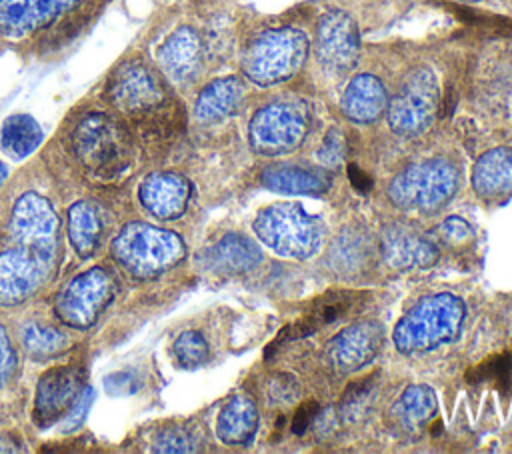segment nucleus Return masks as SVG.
<instances>
[{"label":"nucleus","instance_id":"nucleus-23","mask_svg":"<svg viewBox=\"0 0 512 454\" xmlns=\"http://www.w3.org/2000/svg\"><path fill=\"white\" fill-rule=\"evenodd\" d=\"M244 98V84L236 76H224L208 82L196 96L194 118L212 124L234 114Z\"/></svg>","mask_w":512,"mask_h":454},{"label":"nucleus","instance_id":"nucleus-1","mask_svg":"<svg viewBox=\"0 0 512 454\" xmlns=\"http://www.w3.org/2000/svg\"><path fill=\"white\" fill-rule=\"evenodd\" d=\"M104 100L150 146L172 144L186 128L184 108L168 92L164 76L142 58H126L110 72Z\"/></svg>","mask_w":512,"mask_h":454},{"label":"nucleus","instance_id":"nucleus-38","mask_svg":"<svg viewBox=\"0 0 512 454\" xmlns=\"http://www.w3.org/2000/svg\"><path fill=\"white\" fill-rule=\"evenodd\" d=\"M94 400V390L90 386L82 388L80 394L76 396V400L72 402V406L68 408V412L62 416V432H74L82 426L90 406Z\"/></svg>","mask_w":512,"mask_h":454},{"label":"nucleus","instance_id":"nucleus-5","mask_svg":"<svg viewBox=\"0 0 512 454\" xmlns=\"http://www.w3.org/2000/svg\"><path fill=\"white\" fill-rule=\"evenodd\" d=\"M464 320V306L452 294L422 298L394 328V344L404 354L432 350L456 338Z\"/></svg>","mask_w":512,"mask_h":454},{"label":"nucleus","instance_id":"nucleus-32","mask_svg":"<svg viewBox=\"0 0 512 454\" xmlns=\"http://www.w3.org/2000/svg\"><path fill=\"white\" fill-rule=\"evenodd\" d=\"M374 394H376V374L348 384L338 404L340 418L348 422H356L362 416H366L374 404V398H376Z\"/></svg>","mask_w":512,"mask_h":454},{"label":"nucleus","instance_id":"nucleus-21","mask_svg":"<svg viewBox=\"0 0 512 454\" xmlns=\"http://www.w3.org/2000/svg\"><path fill=\"white\" fill-rule=\"evenodd\" d=\"M376 252L378 242L364 226H348L332 242L326 264L340 278H358L374 266Z\"/></svg>","mask_w":512,"mask_h":454},{"label":"nucleus","instance_id":"nucleus-33","mask_svg":"<svg viewBox=\"0 0 512 454\" xmlns=\"http://www.w3.org/2000/svg\"><path fill=\"white\" fill-rule=\"evenodd\" d=\"M468 382H494L500 390L512 386V354H496L468 372Z\"/></svg>","mask_w":512,"mask_h":454},{"label":"nucleus","instance_id":"nucleus-37","mask_svg":"<svg viewBox=\"0 0 512 454\" xmlns=\"http://www.w3.org/2000/svg\"><path fill=\"white\" fill-rule=\"evenodd\" d=\"M264 388H266V400L272 406H288L300 394V386L296 378L284 372L268 376L264 382Z\"/></svg>","mask_w":512,"mask_h":454},{"label":"nucleus","instance_id":"nucleus-43","mask_svg":"<svg viewBox=\"0 0 512 454\" xmlns=\"http://www.w3.org/2000/svg\"><path fill=\"white\" fill-rule=\"evenodd\" d=\"M348 178H350L352 186H354L356 190H360V192H368V190L372 188V178L366 176V172H362V170H360L358 166H354V164L348 166Z\"/></svg>","mask_w":512,"mask_h":454},{"label":"nucleus","instance_id":"nucleus-19","mask_svg":"<svg viewBox=\"0 0 512 454\" xmlns=\"http://www.w3.org/2000/svg\"><path fill=\"white\" fill-rule=\"evenodd\" d=\"M384 262L396 270L428 268L438 260L436 244L414 226L390 224L378 238Z\"/></svg>","mask_w":512,"mask_h":454},{"label":"nucleus","instance_id":"nucleus-10","mask_svg":"<svg viewBox=\"0 0 512 454\" xmlns=\"http://www.w3.org/2000/svg\"><path fill=\"white\" fill-rule=\"evenodd\" d=\"M438 100L440 88L434 72L428 68L412 70L392 100H388L390 128L404 136L424 132L436 118Z\"/></svg>","mask_w":512,"mask_h":454},{"label":"nucleus","instance_id":"nucleus-6","mask_svg":"<svg viewBox=\"0 0 512 454\" xmlns=\"http://www.w3.org/2000/svg\"><path fill=\"white\" fill-rule=\"evenodd\" d=\"M254 230L260 240L282 256L306 258L320 246V224L306 214L300 204L282 202L264 208L256 220Z\"/></svg>","mask_w":512,"mask_h":454},{"label":"nucleus","instance_id":"nucleus-13","mask_svg":"<svg viewBox=\"0 0 512 454\" xmlns=\"http://www.w3.org/2000/svg\"><path fill=\"white\" fill-rule=\"evenodd\" d=\"M314 50L318 62L334 74L350 72L360 54V38L354 20L342 10H330L316 24Z\"/></svg>","mask_w":512,"mask_h":454},{"label":"nucleus","instance_id":"nucleus-3","mask_svg":"<svg viewBox=\"0 0 512 454\" xmlns=\"http://www.w3.org/2000/svg\"><path fill=\"white\" fill-rule=\"evenodd\" d=\"M186 254L176 232L148 222H128L110 244V256L118 268L136 280H148L174 268Z\"/></svg>","mask_w":512,"mask_h":454},{"label":"nucleus","instance_id":"nucleus-29","mask_svg":"<svg viewBox=\"0 0 512 454\" xmlns=\"http://www.w3.org/2000/svg\"><path fill=\"white\" fill-rule=\"evenodd\" d=\"M68 242L80 258H90L98 250L102 236V218L90 200H78L66 214Z\"/></svg>","mask_w":512,"mask_h":454},{"label":"nucleus","instance_id":"nucleus-40","mask_svg":"<svg viewBox=\"0 0 512 454\" xmlns=\"http://www.w3.org/2000/svg\"><path fill=\"white\" fill-rule=\"evenodd\" d=\"M344 152H346L344 136L338 130H330L324 136V142L318 150V158L326 168H338L344 160Z\"/></svg>","mask_w":512,"mask_h":454},{"label":"nucleus","instance_id":"nucleus-44","mask_svg":"<svg viewBox=\"0 0 512 454\" xmlns=\"http://www.w3.org/2000/svg\"><path fill=\"white\" fill-rule=\"evenodd\" d=\"M8 442H14V440H10L8 436H0V452H14L12 446H6Z\"/></svg>","mask_w":512,"mask_h":454},{"label":"nucleus","instance_id":"nucleus-15","mask_svg":"<svg viewBox=\"0 0 512 454\" xmlns=\"http://www.w3.org/2000/svg\"><path fill=\"white\" fill-rule=\"evenodd\" d=\"M82 0H0V38L22 40L48 30Z\"/></svg>","mask_w":512,"mask_h":454},{"label":"nucleus","instance_id":"nucleus-25","mask_svg":"<svg viewBox=\"0 0 512 454\" xmlns=\"http://www.w3.org/2000/svg\"><path fill=\"white\" fill-rule=\"evenodd\" d=\"M436 414V396L424 384L408 386L390 408V420L404 434H420Z\"/></svg>","mask_w":512,"mask_h":454},{"label":"nucleus","instance_id":"nucleus-7","mask_svg":"<svg viewBox=\"0 0 512 454\" xmlns=\"http://www.w3.org/2000/svg\"><path fill=\"white\" fill-rule=\"evenodd\" d=\"M458 188L454 166L442 158L412 164L398 174L388 190L390 200L406 210L434 212L444 206Z\"/></svg>","mask_w":512,"mask_h":454},{"label":"nucleus","instance_id":"nucleus-12","mask_svg":"<svg viewBox=\"0 0 512 454\" xmlns=\"http://www.w3.org/2000/svg\"><path fill=\"white\" fill-rule=\"evenodd\" d=\"M370 294L364 290H328L324 294H320L318 298H314L308 306V310L302 314V318H298L294 324L286 326L278 338L268 346L266 356L276 350L278 344H282L284 340H298V338H306L316 334L318 330H322L324 326L348 320L358 316L366 304H368Z\"/></svg>","mask_w":512,"mask_h":454},{"label":"nucleus","instance_id":"nucleus-41","mask_svg":"<svg viewBox=\"0 0 512 454\" xmlns=\"http://www.w3.org/2000/svg\"><path fill=\"white\" fill-rule=\"evenodd\" d=\"M106 392L112 396H128L138 390V380L132 372H114L104 380Z\"/></svg>","mask_w":512,"mask_h":454},{"label":"nucleus","instance_id":"nucleus-24","mask_svg":"<svg viewBox=\"0 0 512 454\" xmlns=\"http://www.w3.org/2000/svg\"><path fill=\"white\" fill-rule=\"evenodd\" d=\"M472 186L486 200L512 194V150L494 148L482 154L472 168Z\"/></svg>","mask_w":512,"mask_h":454},{"label":"nucleus","instance_id":"nucleus-22","mask_svg":"<svg viewBox=\"0 0 512 454\" xmlns=\"http://www.w3.org/2000/svg\"><path fill=\"white\" fill-rule=\"evenodd\" d=\"M388 108V96L382 82L372 74H360L350 80L342 96V112L348 120L370 124Z\"/></svg>","mask_w":512,"mask_h":454},{"label":"nucleus","instance_id":"nucleus-28","mask_svg":"<svg viewBox=\"0 0 512 454\" xmlns=\"http://www.w3.org/2000/svg\"><path fill=\"white\" fill-rule=\"evenodd\" d=\"M206 268L218 274H240L256 266L260 260V250L246 238L238 234H228L204 252Z\"/></svg>","mask_w":512,"mask_h":454},{"label":"nucleus","instance_id":"nucleus-9","mask_svg":"<svg viewBox=\"0 0 512 454\" xmlns=\"http://www.w3.org/2000/svg\"><path fill=\"white\" fill-rule=\"evenodd\" d=\"M116 280L104 266H92L66 282L54 300L58 320L70 328H90L112 302Z\"/></svg>","mask_w":512,"mask_h":454},{"label":"nucleus","instance_id":"nucleus-31","mask_svg":"<svg viewBox=\"0 0 512 454\" xmlns=\"http://www.w3.org/2000/svg\"><path fill=\"white\" fill-rule=\"evenodd\" d=\"M20 342L26 354L36 360L54 358L68 346V338L60 328L40 320H28L20 328Z\"/></svg>","mask_w":512,"mask_h":454},{"label":"nucleus","instance_id":"nucleus-2","mask_svg":"<svg viewBox=\"0 0 512 454\" xmlns=\"http://www.w3.org/2000/svg\"><path fill=\"white\" fill-rule=\"evenodd\" d=\"M68 146L80 168L96 180H116L132 162V132L110 110L88 108L74 116Z\"/></svg>","mask_w":512,"mask_h":454},{"label":"nucleus","instance_id":"nucleus-42","mask_svg":"<svg viewBox=\"0 0 512 454\" xmlns=\"http://www.w3.org/2000/svg\"><path fill=\"white\" fill-rule=\"evenodd\" d=\"M316 414H318V404L316 402H312V400L302 402L296 408V414H294V420H292V432L298 434V436L304 434L310 428Z\"/></svg>","mask_w":512,"mask_h":454},{"label":"nucleus","instance_id":"nucleus-27","mask_svg":"<svg viewBox=\"0 0 512 454\" xmlns=\"http://www.w3.org/2000/svg\"><path fill=\"white\" fill-rule=\"evenodd\" d=\"M262 184L276 192L320 194L330 188V176L328 172L298 164H272L262 170Z\"/></svg>","mask_w":512,"mask_h":454},{"label":"nucleus","instance_id":"nucleus-35","mask_svg":"<svg viewBox=\"0 0 512 454\" xmlns=\"http://www.w3.org/2000/svg\"><path fill=\"white\" fill-rule=\"evenodd\" d=\"M434 244L436 248L440 250V246H446V248H460L464 244H468L474 236L470 224L458 216H450L446 218L442 224L434 226L428 234H426Z\"/></svg>","mask_w":512,"mask_h":454},{"label":"nucleus","instance_id":"nucleus-4","mask_svg":"<svg viewBox=\"0 0 512 454\" xmlns=\"http://www.w3.org/2000/svg\"><path fill=\"white\" fill-rule=\"evenodd\" d=\"M308 56V38L304 32L282 26L262 30L252 36L240 58L242 74L258 84L272 86L292 78Z\"/></svg>","mask_w":512,"mask_h":454},{"label":"nucleus","instance_id":"nucleus-30","mask_svg":"<svg viewBox=\"0 0 512 454\" xmlns=\"http://www.w3.org/2000/svg\"><path fill=\"white\" fill-rule=\"evenodd\" d=\"M42 128L30 114L8 116L0 126V148L12 160H24L42 144Z\"/></svg>","mask_w":512,"mask_h":454},{"label":"nucleus","instance_id":"nucleus-45","mask_svg":"<svg viewBox=\"0 0 512 454\" xmlns=\"http://www.w3.org/2000/svg\"><path fill=\"white\" fill-rule=\"evenodd\" d=\"M6 178H8V168H6V164H4V162H0V188L4 186Z\"/></svg>","mask_w":512,"mask_h":454},{"label":"nucleus","instance_id":"nucleus-14","mask_svg":"<svg viewBox=\"0 0 512 454\" xmlns=\"http://www.w3.org/2000/svg\"><path fill=\"white\" fill-rule=\"evenodd\" d=\"M60 220L50 204L38 192H24L16 198L10 212V232L16 244L58 252Z\"/></svg>","mask_w":512,"mask_h":454},{"label":"nucleus","instance_id":"nucleus-17","mask_svg":"<svg viewBox=\"0 0 512 454\" xmlns=\"http://www.w3.org/2000/svg\"><path fill=\"white\" fill-rule=\"evenodd\" d=\"M382 340L380 324L372 320L354 322L326 342V360L340 374L356 372L376 356Z\"/></svg>","mask_w":512,"mask_h":454},{"label":"nucleus","instance_id":"nucleus-16","mask_svg":"<svg viewBox=\"0 0 512 454\" xmlns=\"http://www.w3.org/2000/svg\"><path fill=\"white\" fill-rule=\"evenodd\" d=\"M204 44L200 34L190 26L172 30L156 50V66L164 80L186 86L194 82L202 70Z\"/></svg>","mask_w":512,"mask_h":454},{"label":"nucleus","instance_id":"nucleus-8","mask_svg":"<svg viewBox=\"0 0 512 454\" xmlns=\"http://www.w3.org/2000/svg\"><path fill=\"white\" fill-rule=\"evenodd\" d=\"M310 112L300 100H276L260 108L248 126L250 146L266 156L294 150L308 134Z\"/></svg>","mask_w":512,"mask_h":454},{"label":"nucleus","instance_id":"nucleus-36","mask_svg":"<svg viewBox=\"0 0 512 454\" xmlns=\"http://www.w3.org/2000/svg\"><path fill=\"white\" fill-rule=\"evenodd\" d=\"M194 432L186 426H168L152 438L154 452H194L198 446Z\"/></svg>","mask_w":512,"mask_h":454},{"label":"nucleus","instance_id":"nucleus-34","mask_svg":"<svg viewBox=\"0 0 512 454\" xmlns=\"http://www.w3.org/2000/svg\"><path fill=\"white\" fill-rule=\"evenodd\" d=\"M172 354L180 366L196 368L208 360V344L200 332L186 330L174 340Z\"/></svg>","mask_w":512,"mask_h":454},{"label":"nucleus","instance_id":"nucleus-26","mask_svg":"<svg viewBox=\"0 0 512 454\" xmlns=\"http://www.w3.org/2000/svg\"><path fill=\"white\" fill-rule=\"evenodd\" d=\"M258 428V410L248 396H232L218 414L216 434L228 446H246Z\"/></svg>","mask_w":512,"mask_h":454},{"label":"nucleus","instance_id":"nucleus-39","mask_svg":"<svg viewBox=\"0 0 512 454\" xmlns=\"http://www.w3.org/2000/svg\"><path fill=\"white\" fill-rule=\"evenodd\" d=\"M18 370V352L4 324H0V388L6 386Z\"/></svg>","mask_w":512,"mask_h":454},{"label":"nucleus","instance_id":"nucleus-18","mask_svg":"<svg viewBox=\"0 0 512 454\" xmlns=\"http://www.w3.org/2000/svg\"><path fill=\"white\" fill-rule=\"evenodd\" d=\"M82 390V370L78 366H56L44 372L34 394V422L48 428L58 422Z\"/></svg>","mask_w":512,"mask_h":454},{"label":"nucleus","instance_id":"nucleus-20","mask_svg":"<svg viewBox=\"0 0 512 454\" xmlns=\"http://www.w3.org/2000/svg\"><path fill=\"white\" fill-rule=\"evenodd\" d=\"M192 186L188 178L178 172L162 170L148 174L138 186V200L142 208L158 220H174L188 208Z\"/></svg>","mask_w":512,"mask_h":454},{"label":"nucleus","instance_id":"nucleus-11","mask_svg":"<svg viewBox=\"0 0 512 454\" xmlns=\"http://www.w3.org/2000/svg\"><path fill=\"white\" fill-rule=\"evenodd\" d=\"M56 254L26 244L0 252V304L16 306L30 300L50 278Z\"/></svg>","mask_w":512,"mask_h":454}]
</instances>
